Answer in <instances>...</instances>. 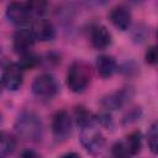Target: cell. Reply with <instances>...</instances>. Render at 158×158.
<instances>
[{
    "label": "cell",
    "instance_id": "cell-1",
    "mask_svg": "<svg viewBox=\"0 0 158 158\" xmlns=\"http://www.w3.org/2000/svg\"><path fill=\"white\" fill-rule=\"evenodd\" d=\"M15 130L17 135L26 141L37 142L42 138V121L32 111H23L17 116L15 122Z\"/></svg>",
    "mask_w": 158,
    "mask_h": 158
},
{
    "label": "cell",
    "instance_id": "cell-2",
    "mask_svg": "<svg viewBox=\"0 0 158 158\" xmlns=\"http://www.w3.org/2000/svg\"><path fill=\"white\" fill-rule=\"evenodd\" d=\"M91 80L90 65L83 60H75L67 72V85L73 93L84 91Z\"/></svg>",
    "mask_w": 158,
    "mask_h": 158
},
{
    "label": "cell",
    "instance_id": "cell-3",
    "mask_svg": "<svg viewBox=\"0 0 158 158\" xmlns=\"http://www.w3.org/2000/svg\"><path fill=\"white\" fill-rule=\"evenodd\" d=\"M80 142L90 154L98 156L102 152L106 139L96 122H94L80 128Z\"/></svg>",
    "mask_w": 158,
    "mask_h": 158
},
{
    "label": "cell",
    "instance_id": "cell-4",
    "mask_svg": "<svg viewBox=\"0 0 158 158\" xmlns=\"http://www.w3.org/2000/svg\"><path fill=\"white\" fill-rule=\"evenodd\" d=\"M58 91V84L51 74H41L32 83V93L41 99H51Z\"/></svg>",
    "mask_w": 158,
    "mask_h": 158
},
{
    "label": "cell",
    "instance_id": "cell-5",
    "mask_svg": "<svg viewBox=\"0 0 158 158\" xmlns=\"http://www.w3.org/2000/svg\"><path fill=\"white\" fill-rule=\"evenodd\" d=\"M5 14H6L7 20L11 23L17 25V26L27 23L30 21V19L32 17L27 2H19V1L10 2L6 7Z\"/></svg>",
    "mask_w": 158,
    "mask_h": 158
},
{
    "label": "cell",
    "instance_id": "cell-6",
    "mask_svg": "<svg viewBox=\"0 0 158 158\" xmlns=\"http://www.w3.org/2000/svg\"><path fill=\"white\" fill-rule=\"evenodd\" d=\"M132 96H133V90L131 88H125L102 96L100 102L102 107L106 110H117L122 107L126 102H128V100Z\"/></svg>",
    "mask_w": 158,
    "mask_h": 158
},
{
    "label": "cell",
    "instance_id": "cell-7",
    "mask_svg": "<svg viewBox=\"0 0 158 158\" xmlns=\"http://www.w3.org/2000/svg\"><path fill=\"white\" fill-rule=\"evenodd\" d=\"M72 131V118L65 110L54 114L52 118V132L57 139H65Z\"/></svg>",
    "mask_w": 158,
    "mask_h": 158
},
{
    "label": "cell",
    "instance_id": "cell-8",
    "mask_svg": "<svg viewBox=\"0 0 158 158\" xmlns=\"http://www.w3.org/2000/svg\"><path fill=\"white\" fill-rule=\"evenodd\" d=\"M35 43V37L31 30L28 28H20L14 33L12 37V47L14 51L22 56L26 53L31 52V48L33 47Z\"/></svg>",
    "mask_w": 158,
    "mask_h": 158
},
{
    "label": "cell",
    "instance_id": "cell-9",
    "mask_svg": "<svg viewBox=\"0 0 158 158\" xmlns=\"http://www.w3.org/2000/svg\"><path fill=\"white\" fill-rule=\"evenodd\" d=\"M22 80H23L22 69L19 67L17 63H10L4 68L1 81L5 88L15 91L20 89V86L22 85Z\"/></svg>",
    "mask_w": 158,
    "mask_h": 158
},
{
    "label": "cell",
    "instance_id": "cell-10",
    "mask_svg": "<svg viewBox=\"0 0 158 158\" xmlns=\"http://www.w3.org/2000/svg\"><path fill=\"white\" fill-rule=\"evenodd\" d=\"M109 20L117 30L126 31L131 26V21H132L131 11L125 5H116L115 7L111 9L109 14Z\"/></svg>",
    "mask_w": 158,
    "mask_h": 158
},
{
    "label": "cell",
    "instance_id": "cell-11",
    "mask_svg": "<svg viewBox=\"0 0 158 158\" xmlns=\"http://www.w3.org/2000/svg\"><path fill=\"white\" fill-rule=\"evenodd\" d=\"M35 40H38L41 42H48L54 40L56 37V30L53 23L47 19H37L31 28Z\"/></svg>",
    "mask_w": 158,
    "mask_h": 158
},
{
    "label": "cell",
    "instance_id": "cell-12",
    "mask_svg": "<svg viewBox=\"0 0 158 158\" xmlns=\"http://www.w3.org/2000/svg\"><path fill=\"white\" fill-rule=\"evenodd\" d=\"M90 41H91V44H93L94 48H96V49H105V48H107L111 44L112 36H111L110 31L105 26L99 25V26H95L91 30Z\"/></svg>",
    "mask_w": 158,
    "mask_h": 158
},
{
    "label": "cell",
    "instance_id": "cell-13",
    "mask_svg": "<svg viewBox=\"0 0 158 158\" xmlns=\"http://www.w3.org/2000/svg\"><path fill=\"white\" fill-rule=\"evenodd\" d=\"M96 69L102 78H110L116 72V60L109 54H101L96 60Z\"/></svg>",
    "mask_w": 158,
    "mask_h": 158
},
{
    "label": "cell",
    "instance_id": "cell-14",
    "mask_svg": "<svg viewBox=\"0 0 158 158\" xmlns=\"http://www.w3.org/2000/svg\"><path fill=\"white\" fill-rule=\"evenodd\" d=\"M15 149V138L6 131H0V158H6Z\"/></svg>",
    "mask_w": 158,
    "mask_h": 158
},
{
    "label": "cell",
    "instance_id": "cell-15",
    "mask_svg": "<svg viewBox=\"0 0 158 158\" xmlns=\"http://www.w3.org/2000/svg\"><path fill=\"white\" fill-rule=\"evenodd\" d=\"M74 115H75V121H77V123L80 128L96 122V117L93 115V112H90L86 107H84L81 105L75 107Z\"/></svg>",
    "mask_w": 158,
    "mask_h": 158
},
{
    "label": "cell",
    "instance_id": "cell-16",
    "mask_svg": "<svg viewBox=\"0 0 158 158\" xmlns=\"http://www.w3.org/2000/svg\"><path fill=\"white\" fill-rule=\"evenodd\" d=\"M125 143H126L131 156L137 154L141 151V147H142V133H141V131L136 130V131L131 132L130 135H127Z\"/></svg>",
    "mask_w": 158,
    "mask_h": 158
},
{
    "label": "cell",
    "instance_id": "cell-17",
    "mask_svg": "<svg viewBox=\"0 0 158 158\" xmlns=\"http://www.w3.org/2000/svg\"><path fill=\"white\" fill-rule=\"evenodd\" d=\"M147 142H148V147H149L151 152L153 154H156L158 151V123L157 122H153L151 125V127L148 128Z\"/></svg>",
    "mask_w": 158,
    "mask_h": 158
},
{
    "label": "cell",
    "instance_id": "cell-18",
    "mask_svg": "<svg viewBox=\"0 0 158 158\" xmlns=\"http://www.w3.org/2000/svg\"><path fill=\"white\" fill-rule=\"evenodd\" d=\"M112 158H131V153L125 143V141H117L111 147Z\"/></svg>",
    "mask_w": 158,
    "mask_h": 158
},
{
    "label": "cell",
    "instance_id": "cell-19",
    "mask_svg": "<svg viewBox=\"0 0 158 158\" xmlns=\"http://www.w3.org/2000/svg\"><path fill=\"white\" fill-rule=\"evenodd\" d=\"M27 5L31 15L36 16L37 19H41L47 12V9H48V4L46 1H30L27 2Z\"/></svg>",
    "mask_w": 158,
    "mask_h": 158
},
{
    "label": "cell",
    "instance_id": "cell-20",
    "mask_svg": "<svg viewBox=\"0 0 158 158\" xmlns=\"http://www.w3.org/2000/svg\"><path fill=\"white\" fill-rule=\"evenodd\" d=\"M38 63V58L33 54V53H26V54H22L21 56V59L20 62L17 63L19 67L22 69V70H26V69H32L33 67H36Z\"/></svg>",
    "mask_w": 158,
    "mask_h": 158
},
{
    "label": "cell",
    "instance_id": "cell-21",
    "mask_svg": "<svg viewBox=\"0 0 158 158\" xmlns=\"http://www.w3.org/2000/svg\"><path fill=\"white\" fill-rule=\"evenodd\" d=\"M142 116V110L141 107L138 106H135L132 109H130L127 111V114L123 116V123H131V122H135L137 120H139V117Z\"/></svg>",
    "mask_w": 158,
    "mask_h": 158
},
{
    "label": "cell",
    "instance_id": "cell-22",
    "mask_svg": "<svg viewBox=\"0 0 158 158\" xmlns=\"http://www.w3.org/2000/svg\"><path fill=\"white\" fill-rule=\"evenodd\" d=\"M144 59H146V63H148L151 65H154L157 63V48H156V46H151L147 48V51L144 53Z\"/></svg>",
    "mask_w": 158,
    "mask_h": 158
},
{
    "label": "cell",
    "instance_id": "cell-23",
    "mask_svg": "<svg viewBox=\"0 0 158 158\" xmlns=\"http://www.w3.org/2000/svg\"><path fill=\"white\" fill-rule=\"evenodd\" d=\"M21 158H40V157L36 152H33L31 149H26L21 153Z\"/></svg>",
    "mask_w": 158,
    "mask_h": 158
},
{
    "label": "cell",
    "instance_id": "cell-24",
    "mask_svg": "<svg viewBox=\"0 0 158 158\" xmlns=\"http://www.w3.org/2000/svg\"><path fill=\"white\" fill-rule=\"evenodd\" d=\"M59 158H81V157L75 152H68V153H64L63 156H60Z\"/></svg>",
    "mask_w": 158,
    "mask_h": 158
},
{
    "label": "cell",
    "instance_id": "cell-25",
    "mask_svg": "<svg viewBox=\"0 0 158 158\" xmlns=\"http://www.w3.org/2000/svg\"><path fill=\"white\" fill-rule=\"evenodd\" d=\"M0 91H1V83H0Z\"/></svg>",
    "mask_w": 158,
    "mask_h": 158
}]
</instances>
